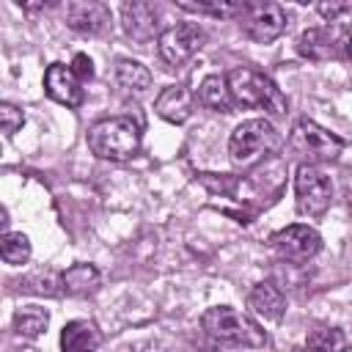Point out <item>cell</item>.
Here are the masks:
<instances>
[{
    "label": "cell",
    "instance_id": "cell-1",
    "mask_svg": "<svg viewBox=\"0 0 352 352\" xmlns=\"http://www.w3.org/2000/svg\"><path fill=\"white\" fill-rule=\"evenodd\" d=\"M226 82H228L234 104L256 107L270 116H286V110H289V102L280 94V88L272 82V77H267L264 72H258L253 66H234L226 74Z\"/></svg>",
    "mask_w": 352,
    "mask_h": 352
},
{
    "label": "cell",
    "instance_id": "cell-2",
    "mask_svg": "<svg viewBox=\"0 0 352 352\" xmlns=\"http://www.w3.org/2000/svg\"><path fill=\"white\" fill-rule=\"evenodd\" d=\"M88 148L99 160H113V162L132 160L140 148V129L126 116L102 118L88 129Z\"/></svg>",
    "mask_w": 352,
    "mask_h": 352
},
{
    "label": "cell",
    "instance_id": "cell-3",
    "mask_svg": "<svg viewBox=\"0 0 352 352\" xmlns=\"http://www.w3.org/2000/svg\"><path fill=\"white\" fill-rule=\"evenodd\" d=\"M201 324L214 341H223V344L248 346V349H258L267 344V333L258 327V322L231 305H214L204 311Z\"/></svg>",
    "mask_w": 352,
    "mask_h": 352
},
{
    "label": "cell",
    "instance_id": "cell-4",
    "mask_svg": "<svg viewBox=\"0 0 352 352\" xmlns=\"http://www.w3.org/2000/svg\"><path fill=\"white\" fill-rule=\"evenodd\" d=\"M275 146H278V132L267 118H248L228 138L231 162L239 165V168H248V165L258 162Z\"/></svg>",
    "mask_w": 352,
    "mask_h": 352
},
{
    "label": "cell",
    "instance_id": "cell-5",
    "mask_svg": "<svg viewBox=\"0 0 352 352\" xmlns=\"http://www.w3.org/2000/svg\"><path fill=\"white\" fill-rule=\"evenodd\" d=\"M289 146L294 154H300L302 160H308V165H316V162H330L341 154L344 148V140L338 135H333L330 129L319 126L316 121L311 118H300L294 126H292V135H289Z\"/></svg>",
    "mask_w": 352,
    "mask_h": 352
},
{
    "label": "cell",
    "instance_id": "cell-6",
    "mask_svg": "<svg viewBox=\"0 0 352 352\" xmlns=\"http://www.w3.org/2000/svg\"><path fill=\"white\" fill-rule=\"evenodd\" d=\"M294 195H297V212L300 214L322 217L333 201V182L316 165L302 162L297 168V176H294Z\"/></svg>",
    "mask_w": 352,
    "mask_h": 352
},
{
    "label": "cell",
    "instance_id": "cell-7",
    "mask_svg": "<svg viewBox=\"0 0 352 352\" xmlns=\"http://www.w3.org/2000/svg\"><path fill=\"white\" fill-rule=\"evenodd\" d=\"M239 25L248 38L258 44H270L286 30V11L278 3H245L239 14Z\"/></svg>",
    "mask_w": 352,
    "mask_h": 352
},
{
    "label": "cell",
    "instance_id": "cell-8",
    "mask_svg": "<svg viewBox=\"0 0 352 352\" xmlns=\"http://www.w3.org/2000/svg\"><path fill=\"white\" fill-rule=\"evenodd\" d=\"M206 41V33L192 25V22H179L168 30L160 33L157 38V52L168 66H182L184 60H190Z\"/></svg>",
    "mask_w": 352,
    "mask_h": 352
},
{
    "label": "cell",
    "instance_id": "cell-9",
    "mask_svg": "<svg viewBox=\"0 0 352 352\" xmlns=\"http://www.w3.org/2000/svg\"><path fill=\"white\" fill-rule=\"evenodd\" d=\"M270 245L286 261H308L322 250V236H319L316 228L294 223V226H286V228L275 231L270 236Z\"/></svg>",
    "mask_w": 352,
    "mask_h": 352
},
{
    "label": "cell",
    "instance_id": "cell-10",
    "mask_svg": "<svg viewBox=\"0 0 352 352\" xmlns=\"http://www.w3.org/2000/svg\"><path fill=\"white\" fill-rule=\"evenodd\" d=\"M66 25L85 36H99L110 28V8L96 0H72L63 8Z\"/></svg>",
    "mask_w": 352,
    "mask_h": 352
},
{
    "label": "cell",
    "instance_id": "cell-11",
    "mask_svg": "<svg viewBox=\"0 0 352 352\" xmlns=\"http://www.w3.org/2000/svg\"><path fill=\"white\" fill-rule=\"evenodd\" d=\"M44 91L50 99H55L58 104L66 107H80L82 104V88H80V77L74 74L72 66L66 63H50L44 72Z\"/></svg>",
    "mask_w": 352,
    "mask_h": 352
},
{
    "label": "cell",
    "instance_id": "cell-12",
    "mask_svg": "<svg viewBox=\"0 0 352 352\" xmlns=\"http://www.w3.org/2000/svg\"><path fill=\"white\" fill-rule=\"evenodd\" d=\"M121 22L124 30L138 41H151L160 28V11L154 3H124L121 6Z\"/></svg>",
    "mask_w": 352,
    "mask_h": 352
},
{
    "label": "cell",
    "instance_id": "cell-13",
    "mask_svg": "<svg viewBox=\"0 0 352 352\" xmlns=\"http://www.w3.org/2000/svg\"><path fill=\"white\" fill-rule=\"evenodd\" d=\"M154 110L170 124H184L192 116V94L184 85H165L154 99Z\"/></svg>",
    "mask_w": 352,
    "mask_h": 352
},
{
    "label": "cell",
    "instance_id": "cell-14",
    "mask_svg": "<svg viewBox=\"0 0 352 352\" xmlns=\"http://www.w3.org/2000/svg\"><path fill=\"white\" fill-rule=\"evenodd\" d=\"M341 47V38L330 30V28H308L300 33L297 38V52L308 60H327V58H336Z\"/></svg>",
    "mask_w": 352,
    "mask_h": 352
},
{
    "label": "cell",
    "instance_id": "cell-15",
    "mask_svg": "<svg viewBox=\"0 0 352 352\" xmlns=\"http://www.w3.org/2000/svg\"><path fill=\"white\" fill-rule=\"evenodd\" d=\"M102 346V333L85 319H74L60 330V352H96Z\"/></svg>",
    "mask_w": 352,
    "mask_h": 352
},
{
    "label": "cell",
    "instance_id": "cell-16",
    "mask_svg": "<svg viewBox=\"0 0 352 352\" xmlns=\"http://www.w3.org/2000/svg\"><path fill=\"white\" fill-rule=\"evenodd\" d=\"M248 305L253 308V314H258V316H264L270 322H278L283 316V311H286V302H283L280 289L275 283H267V280L264 283H256L250 289Z\"/></svg>",
    "mask_w": 352,
    "mask_h": 352
},
{
    "label": "cell",
    "instance_id": "cell-17",
    "mask_svg": "<svg viewBox=\"0 0 352 352\" xmlns=\"http://www.w3.org/2000/svg\"><path fill=\"white\" fill-rule=\"evenodd\" d=\"M198 102L206 107V110H214V113H231L234 110V99H231V91H228V82L223 74H209L201 80L198 85Z\"/></svg>",
    "mask_w": 352,
    "mask_h": 352
},
{
    "label": "cell",
    "instance_id": "cell-18",
    "mask_svg": "<svg viewBox=\"0 0 352 352\" xmlns=\"http://www.w3.org/2000/svg\"><path fill=\"white\" fill-rule=\"evenodd\" d=\"M116 82L126 94H146L151 88V72L143 63L124 58V60L116 63Z\"/></svg>",
    "mask_w": 352,
    "mask_h": 352
},
{
    "label": "cell",
    "instance_id": "cell-19",
    "mask_svg": "<svg viewBox=\"0 0 352 352\" xmlns=\"http://www.w3.org/2000/svg\"><path fill=\"white\" fill-rule=\"evenodd\" d=\"M102 275L94 264H72L66 272H63V292L66 294H74V297H82V294H91L96 292Z\"/></svg>",
    "mask_w": 352,
    "mask_h": 352
},
{
    "label": "cell",
    "instance_id": "cell-20",
    "mask_svg": "<svg viewBox=\"0 0 352 352\" xmlns=\"http://www.w3.org/2000/svg\"><path fill=\"white\" fill-rule=\"evenodd\" d=\"M50 324V314L47 308H38V305H25L14 314V330L22 336V338H38Z\"/></svg>",
    "mask_w": 352,
    "mask_h": 352
},
{
    "label": "cell",
    "instance_id": "cell-21",
    "mask_svg": "<svg viewBox=\"0 0 352 352\" xmlns=\"http://www.w3.org/2000/svg\"><path fill=\"white\" fill-rule=\"evenodd\" d=\"M0 256L11 267L28 264V258H30V239L22 231H6L3 239H0Z\"/></svg>",
    "mask_w": 352,
    "mask_h": 352
},
{
    "label": "cell",
    "instance_id": "cell-22",
    "mask_svg": "<svg viewBox=\"0 0 352 352\" xmlns=\"http://www.w3.org/2000/svg\"><path fill=\"white\" fill-rule=\"evenodd\" d=\"M22 289L36 292V294H47V297H58L63 292V275H55L52 270H38L22 280Z\"/></svg>",
    "mask_w": 352,
    "mask_h": 352
},
{
    "label": "cell",
    "instance_id": "cell-23",
    "mask_svg": "<svg viewBox=\"0 0 352 352\" xmlns=\"http://www.w3.org/2000/svg\"><path fill=\"white\" fill-rule=\"evenodd\" d=\"M182 11H195V14H212V16H239L245 3H220V0H198V3H176Z\"/></svg>",
    "mask_w": 352,
    "mask_h": 352
},
{
    "label": "cell",
    "instance_id": "cell-24",
    "mask_svg": "<svg viewBox=\"0 0 352 352\" xmlns=\"http://www.w3.org/2000/svg\"><path fill=\"white\" fill-rule=\"evenodd\" d=\"M305 352H341V333L333 327H316L308 333Z\"/></svg>",
    "mask_w": 352,
    "mask_h": 352
},
{
    "label": "cell",
    "instance_id": "cell-25",
    "mask_svg": "<svg viewBox=\"0 0 352 352\" xmlns=\"http://www.w3.org/2000/svg\"><path fill=\"white\" fill-rule=\"evenodd\" d=\"M22 124H25V113H22L19 107L3 102V104H0V129H3V135H14Z\"/></svg>",
    "mask_w": 352,
    "mask_h": 352
},
{
    "label": "cell",
    "instance_id": "cell-26",
    "mask_svg": "<svg viewBox=\"0 0 352 352\" xmlns=\"http://www.w3.org/2000/svg\"><path fill=\"white\" fill-rule=\"evenodd\" d=\"M316 11H319L322 16H327L330 22H338L341 14H352V6H349V3H319Z\"/></svg>",
    "mask_w": 352,
    "mask_h": 352
},
{
    "label": "cell",
    "instance_id": "cell-27",
    "mask_svg": "<svg viewBox=\"0 0 352 352\" xmlns=\"http://www.w3.org/2000/svg\"><path fill=\"white\" fill-rule=\"evenodd\" d=\"M72 69H74V74H77L80 80H91V77H94V63H91V58H88L85 52H77V55H74Z\"/></svg>",
    "mask_w": 352,
    "mask_h": 352
},
{
    "label": "cell",
    "instance_id": "cell-28",
    "mask_svg": "<svg viewBox=\"0 0 352 352\" xmlns=\"http://www.w3.org/2000/svg\"><path fill=\"white\" fill-rule=\"evenodd\" d=\"M338 38H341V47H344L346 58H352V25H349V28H344V30L338 33Z\"/></svg>",
    "mask_w": 352,
    "mask_h": 352
},
{
    "label": "cell",
    "instance_id": "cell-29",
    "mask_svg": "<svg viewBox=\"0 0 352 352\" xmlns=\"http://www.w3.org/2000/svg\"><path fill=\"white\" fill-rule=\"evenodd\" d=\"M344 204H346V209L352 212V176L344 182Z\"/></svg>",
    "mask_w": 352,
    "mask_h": 352
},
{
    "label": "cell",
    "instance_id": "cell-30",
    "mask_svg": "<svg viewBox=\"0 0 352 352\" xmlns=\"http://www.w3.org/2000/svg\"><path fill=\"white\" fill-rule=\"evenodd\" d=\"M341 352H352V346H349V349H341Z\"/></svg>",
    "mask_w": 352,
    "mask_h": 352
}]
</instances>
